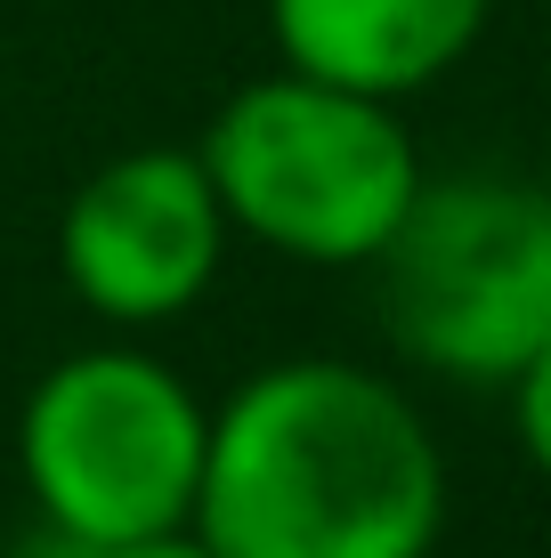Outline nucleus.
I'll return each mask as SVG.
<instances>
[{
    "instance_id": "1",
    "label": "nucleus",
    "mask_w": 551,
    "mask_h": 558,
    "mask_svg": "<svg viewBox=\"0 0 551 558\" xmlns=\"http://www.w3.org/2000/svg\"><path fill=\"white\" fill-rule=\"evenodd\" d=\"M446 453L390 373L284 356L212 405L195 534L219 558H430Z\"/></svg>"
},
{
    "instance_id": "5",
    "label": "nucleus",
    "mask_w": 551,
    "mask_h": 558,
    "mask_svg": "<svg viewBox=\"0 0 551 558\" xmlns=\"http://www.w3.org/2000/svg\"><path fill=\"white\" fill-rule=\"evenodd\" d=\"M236 243L219 210V186L195 146H130L73 186L57 219V267L89 316L146 332L187 316L219 283V259Z\"/></svg>"
},
{
    "instance_id": "7",
    "label": "nucleus",
    "mask_w": 551,
    "mask_h": 558,
    "mask_svg": "<svg viewBox=\"0 0 551 558\" xmlns=\"http://www.w3.org/2000/svg\"><path fill=\"white\" fill-rule=\"evenodd\" d=\"M503 397H511V429H519V453L551 477V340L519 364V373H511V389H503Z\"/></svg>"
},
{
    "instance_id": "4",
    "label": "nucleus",
    "mask_w": 551,
    "mask_h": 558,
    "mask_svg": "<svg viewBox=\"0 0 551 558\" xmlns=\"http://www.w3.org/2000/svg\"><path fill=\"white\" fill-rule=\"evenodd\" d=\"M373 292L397 356L439 380L511 389L551 340V186L503 170L422 179L373 259Z\"/></svg>"
},
{
    "instance_id": "3",
    "label": "nucleus",
    "mask_w": 551,
    "mask_h": 558,
    "mask_svg": "<svg viewBox=\"0 0 551 558\" xmlns=\"http://www.w3.org/2000/svg\"><path fill=\"white\" fill-rule=\"evenodd\" d=\"M203 446H212V405L130 340L57 356L16 421V470L41 526L89 550L195 526Z\"/></svg>"
},
{
    "instance_id": "6",
    "label": "nucleus",
    "mask_w": 551,
    "mask_h": 558,
    "mask_svg": "<svg viewBox=\"0 0 551 558\" xmlns=\"http://www.w3.org/2000/svg\"><path fill=\"white\" fill-rule=\"evenodd\" d=\"M495 0H268L276 57L309 82L406 106L479 49Z\"/></svg>"
},
{
    "instance_id": "8",
    "label": "nucleus",
    "mask_w": 551,
    "mask_h": 558,
    "mask_svg": "<svg viewBox=\"0 0 551 558\" xmlns=\"http://www.w3.org/2000/svg\"><path fill=\"white\" fill-rule=\"evenodd\" d=\"M98 558H219V550L195 526H179V534H146V543H122V550H98Z\"/></svg>"
},
{
    "instance_id": "2",
    "label": "nucleus",
    "mask_w": 551,
    "mask_h": 558,
    "mask_svg": "<svg viewBox=\"0 0 551 558\" xmlns=\"http://www.w3.org/2000/svg\"><path fill=\"white\" fill-rule=\"evenodd\" d=\"M195 154L227 227L300 267H373L430 179L397 106L309 82L292 65L243 82Z\"/></svg>"
},
{
    "instance_id": "9",
    "label": "nucleus",
    "mask_w": 551,
    "mask_h": 558,
    "mask_svg": "<svg viewBox=\"0 0 551 558\" xmlns=\"http://www.w3.org/2000/svg\"><path fill=\"white\" fill-rule=\"evenodd\" d=\"M16 558H98L89 543H73V534H57V526H33V543L16 550Z\"/></svg>"
}]
</instances>
